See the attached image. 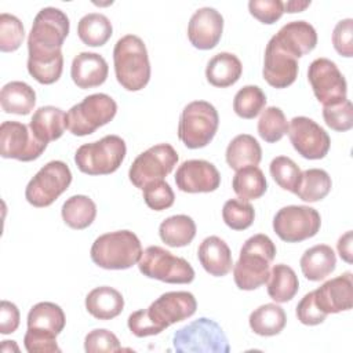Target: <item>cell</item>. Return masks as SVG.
<instances>
[{
	"instance_id": "6da1fadb",
	"label": "cell",
	"mask_w": 353,
	"mask_h": 353,
	"mask_svg": "<svg viewBox=\"0 0 353 353\" xmlns=\"http://www.w3.org/2000/svg\"><path fill=\"white\" fill-rule=\"evenodd\" d=\"M68 15L55 7L41 8L28 37V72L40 84H52L63 70L62 46L69 34Z\"/></svg>"
},
{
	"instance_id": "7a4b0ae2",
	"label": "cell",
	"mask_w": 353,
	"mask_h": 353,
	"mask_svg": "<svg viewBox=\"0 0 353 353\" xmlns=\"http://www.w3.org/2000/svg\"><path fill=\"white\" fill-rule=\"evenodd\" d=\"M276 256L272 239L258 233L245 240L240 250L239 261L233 265V279L237 288L252 291L263 285L270 274V263Z\"/></svg>"
},
{
	"instance_id": "3957f363",
	"label": "cell",
	"mask_w": 353,
	"mask_h": 353,
	"mask_svg": "<svg viewBox=\"0 0 353 353\" xmlns=\"http://www.w3.org/2000/svg\"><path fill=\"white\" fill-rule=\"evenodd\" d=\"M114 74L127 91H139L150 80V62L143 40L135 34L120 37L113 48Z\"/></svg>"
},
{
	"instance_id": "277c9868",
	"label": "cell",
	"mask_w": 353,
	"mask_h": 353,
	"mask_svg": "<svg viewBox=\"0 0 353 353\" xmlns=\"http://www.w3.org/2000/svg\"><path fill=\"white\" fill-rule=\"evenodd\" d=\"M92 262L108 270H124L141 259L142 245L131 230H116L95 239L90 251Z\"/></svg>"
},
{
	"instance_id": "5b68a950",
	"label": "cell",
	"mask_w": 353,
	"mask_h": 353,
	"mask_svg": "<svg viewBox=\"0 0 353 353\" xmlns=\"http://www.w3.org/2000/svg\"><path fill=\"white\" fill-rule=\"evenodd\" d=\"M172 346L178 353H229L228 336L221 325L207 317H200L176 330Z\"/></svg>"
},
{
	"instance_id": "8992f818",
	"label": "cell",
	"mask_w": 353,
	"mask_h": 353,
	"mask_svg": "<svg viewBox=\"0 0 353 353\" xmlns=\"http://www.w3.org/2000/svg\"><path fill=\"white\" fill-rule=\"evenodd\" d=\"M127 153L125 142L119 135H106L99 141L81 145L74 154L77 168L87 175L114 172Z\"/></svg>"
},
{
	"instance_id": "52a82bcc",
	"label": "cell",
	"mask_w": 353,
	"mask_h": 353,
	"mask_svg": "<svg viewBox=\"0 0 353 353\" xmlns=\"http://www.w3.org/2000/svg\"><path fill=\"white\" fill-rule=\"evenodd\" d=\"M218 125L219 116L215 106L207 101H193L181 113L178 138L188 149H200L212 141Z\"/></svg>"
},
{
	"instance_id": "ba28073f",
	"label": "cell",
	"mask_w": 353,
	"mask_h": 353,
	"mask_svg": "<svg viewBox=\"0 0 353 353\" xmlns=\"http://www.w3.org/2000/svg\"><path fill=\"white\" fill-rule=\"evenodd\" d=\"M116 113L117 103L112 97L91 94L66 112V128L76 137H85L112 121Z\"/></svg>"
},
{
	"instance_id": "9c48e42d",
	"label": "cell",
	"mask_w": 353,
	"mask_h": 353,
	"mask_svg": "<svg viewBox=\"0 0 353 353\" xmlns=\"http://www.w3.org/2000/svg\"><path fill=\"white\" fill-rule=\"evenodd\" d=\"M138 268L143 276L168 284H189L194 280V269L186 259L159 245H150L142 251Z\"/></svg>"
},
{
	"instance_id": "30bf717a",
	"label": "cell",
	"mask_w": 353,
	"mask_h": 353,
	"mask_svg": "<svg viewBox=\"0 0 353 353\" xmlns=\"http://www.w3.org/2000/svg\"><path fill=\"white\" fill-rule=\"evenodd\" d=\"M72 183V172L66 163L52 160L43 165L28 182L25 199L37 208L51 205Z\"/></svg>"
},
{
	"instance_id": "8fae6325",
	"label": "cell",
	"mask_w": 353,
	"mask_h": 353,
	"mask_svg": "<svg viewBox=\"0 0 353 353\" xmlns=\"http://www.w3.org/2000/svg\"><path fill=\"white\" fill-rule=\"evenodd\" d=\"M176 163V150L170 143H157L135 157L128 170V178L135 188L142 190L148 183L164 179Z\"/></svg>"
},
{
	"instance_id": "7c38bea8",
	"label": "cell",
	"mask_w": 353,
	"mask_h": 353,
	"mask_svg": "<svg viewBox=\"0 0 353 353\" xmlns=\"http://www.w3.org/2000/svg\"><path fill=\"white\" fill-rule=\"evenodd\" d=\"M321 226L317 210L309 205H287L273 218L274 233L287 243H299L316 236Z\"/></svg>"
},
{
	"instance_id": "4fadbf2b",
	"label": "cell",
	"mask_w": 353,
	"mask_h": 353,
	"mask_svg": "<svg viewBox=\"0 0 353 353\" xmlns=\"http://www.w3.org/2000/svg\"><path fill=\"white\" fill-rule=\"evenodd\" d=\"M313 94L323 106H332L347 99V84L336 63L328 58L314 59L307 69Z\"/></svg>"
},
{
	"instance_id": "5bb4252c",
	"label": "cell",
	"mask_w": 353,
	"mask_h": 353,
	"mask_svg": "<svg viewBox=\"0 0 353 353\" xmlns=\"http://www.w3.org/2000/svg\"><path fill=\"white\" fill-rule=\"evenodd\" d=\"M47 143L39 141L29 125L8 120L0 125V154L3 159L33 161L41 156Z\"/></svg>"
},
{
	"instance_id": "9a60e30c",
	"label": "cell",
	"mask_w": 353,
	"mask_h": 353,
	"mask_svg": "<svg viewBox=\"0 0 353 353\" xmlns=\"http://www.w3.org/2000/svg\"><path fill=\"white\" fill-rule=\"evenodd\" d=\"M197 301L192 292L170 291L161 294L146 310V314L160 334L170 325L186 320L196 313Z\"/></svg>"
},
{
	"instance_id": "2e32d148",
	"label": "cell",
	"mask_w": 353,
	"mask_h": 353,
	"mask_svg": "<svg viewBox=\"0 0 353 353\" xmlns=\"http://www.w3.org/2000/svg\"><path fill=\"white\" fill-rule=\"evenodd\" d=\"M287 134L298 154L307 160H320L330 150V135L320 124L309 117H294L288 124Z\"/></svg>"
},
{
	"instance_id": "e0dca14e",
	"label": "cell",
	"mask_w": 353,
	"mask_h": 353,
	"mask_svg": "<svg viewBox=\"0 0 353 353\" xmlns=\"http://www.w3.org/2000/svg\"><path fill=\"white\" fill-rule=\"evenodd\" d=\"M175 183L185 193H210L219 188L221 174L207 160H186L176 168Z\"/></svg>"
},
{
	"instance_id": "ac0fdd59",
	"label": "cell",
	"mask_w": 353,
	"mask_h": 353,
	"mask_svg": "<svg viewBox=\"0 0 353 353\" xmlns=\"http://www.w3.org/2000/svg\"><path fill=\"white\" fill-rule=\"evenodd\" d=\"M298 70V59L285 52L273 39H270L265 48L262 69L266 83L274 88H287L296 80Z\"/></svg>"
},
{
	"instance_id": "d6986e66",
	"label": "cell",
	"mask_w": 353,
	"mask_h": 353,
	"mask_svg": "<svg viewBox=\"0 0 353 353\" xmlns=\"http://www.w3.org/2000/svg\"><path fill=\"white\" fill-rule=\"evenodd\" d=\"M223 32V17L212 7H201L193 12L188 25V39L194 48L212 50Z\"/></svg>"
},
{
	"instance_id": "ffe728a7",
	"label": "cell",
	"mask_w": 353,
	"mask_h": 353,
	"mask_svg": "<svg viewBox=\"0 0 353 353\" xmlns=\"http://www.w3.org/2000/svg\"><path fill=\"white\" fill-rule=\"evenodd\" d=\"M317 307L325 314L349 310L353 306V284L352 273L334 277L313 291Z\"/></svg>"
},
{
	"instance_id": "44dd1931",
	"label": "cell",
	"mask_w": 353,
	"mask_h": 353,
	"mask_svg": "<svg viewBox=\"0 0 353 353\" xmlns=\"http://www.w3.org/2000/svg\"><path fill=\"white\" fill-rule=\"evenodd\" d=\"M272 39L280 48L296 59L313 51L317 44L316 29L306 21L285 23Z\"/></svg>"
},
{
	"instance_id": "7402d4cb",
	"label": "cell",
	"mask_w": 353,
	"mask_h": 353,
	"mask_svg": "<svg viewBox=\"0 0 353 353\" xmlns=\"http://www.w3.org/2000/svg\"><path fill=\"white\" fill-rule=\"evenodd\" d=\"M108 73L109 66L106 59L97 52H80L72 61L70 77L81 90L103 84L108 79Z\"/></svg>"
},
{
	"instance_id": "603a6c76",
	"label": "cell",
	"mask_w": 353,
	"mask_h": 353,
	"mask_svg": "<svg viewBox=\"0 0 353 353\" xmlns=\"http://www.w3.org/2000/svg\"><path fill=\"white\" fill-rule=\"evenodd\" d=\"M197 258L207 273L214 277L226 276L233 268L232 251L218 236L205 237L197 250Z\"/></svg>"
},
{
	"instance_id": "cb8c5ba5",
	"label": "cell",
	"mask_w": 353,
	"mask_h": 353,
	"mask_svg": "<svg viewBox=\"0 0 353 353\" xmlns=\"http://www.w3.org/2000/svg\"><path fill=\"white\" fill-rule=\"evenodd\" d=\"M33 135L48 145V142L59 139L66 130V113L55 106L47 105L39 108L29 123Z\"/></svg>"
},
{
	"instance_id": "d4e9b609",
	"label": "cell",
	"mask_w": 353,
	"mask_h": 353,
	"mask_svg": "<svg viewBox=\"0 0 353 353\" xmlns=\"http://www.w3.org/2000/svg\"><path fill=\"white\" fill-rule=\"evenodd\" d=\"M85 309L98 320H112L123 312L124 298L113 287H97L87 294Z\"/></svg>"
},
{
	"instance_id": "484cf974",
	"label": "cell",
	"mask_w": 353,
	"mask_h": 353,
	"mask_svg": "<svg viewBox=\"0 0 353 353\" xmlns=\"http://www.w3.org/2000/svg\"><path fill=\"white\" fill-rule=\"evenodd\" d=\"M299 265L303 276L307 280L320 281L335 270L336 256L330 245L317 244L303 252Z\"/></svg>"
},
{
	"instance_id": "4316f807",
	"label": "cell",
	"mask_w": 353,
	"mask_h": 353,
	"mask_svg": "<svg viewBox=\"0 0 353 353\" xmlns=\"http://www.w3.org/2000/svg\"><path fill=\"white\" fill-rule=\"evenodd\" d=\"M241 73L243 65L232 52H219L214 55L205 68L207 81L219 88H226L237 83Z\"/></svg>"
},
{
	"instance_id": "83f0119b",
	"label": "cell",
	"mask_w": 353,
	"mask_h": 353,
	"mask_svg": "<svg viewBox=\"0 0 353 353\" xmlns=\"http://www.w3.org/2000/svg\"><path fill=\"white\" fill-rule=\"evenodd\" d=\"M225 159L232 170L239 171L248 165H258L262 159V149L252 135L240 134L229 142Z\"/></svg>"
},
{
	"instance_id": "f1b7e54d",
	"label": "cell",
	"mask_w": 353,
	"mask_h": 353,
	"mask_svg": "<svg viewBox=\"0 0 353 353\" xmlns=\"http://www.w3.org/2000/svg\"><path fill=\"white\" fill-rule=\"evenodd\" d=\"M28 328L58 336L66 324L62 307L54 302H39L28 313Z\"/></svg>"
},
{
	"instance_id": "f546056e",
	"label": "cell",
	"mask_w": 353,
	"mask_h": 353,
	"mask_svg": "<svg viewBox=\"0 0 353 353\" xmlns=\"http://www.w3.org/2000/svg\"><path fill=\"white\" fill-rule=\"evenodd\" d=\"M0 105L6 113L26 116L36 105V92L25 81H10L0 91Z\"/></svg>"
},
{
	"instance_id": "4dcf8cb0",
	"label": "cell",
	"mask_w": 353,
	"mask_h": 353,
	"mask_svg": "<svg viewBox=\"0 0 353 353\" xmlns=\"http://www.w3.org/2000/svg\"><path fill=\"white\" fill-rule=\"evenodd\" d=\"M250 328L261 336H273L280 334L287 323L285 312L276 303H265L251 312L248 317Z\"/></svg>"
},
{
	"instance_id": "1f68e13d",
	"label": "cell",
	"mask_w": 353,
	"mask_h": 353,
	"mask_svg": "<svg viewBox=\"0 0 353 353\" xmlns=\"http://www.w3.org/2000/svg\"><path fill=\"white\" fill-rule=\"evenodd\" d=\"M266 283L269 296L279 303L291 301L299 290V280L296 273L292 268L284 263H277L272 268Z\"/></svg>"
},
{
	"instance_id": "d6a6232c",
	"label": "cell",
	"mask_w": 353,
	"mask_h": 353,
	"mask_svg": "<svg viewBox=\"0 0 353 353\" xmlns=\"http://www.w3.org/2000/svg\"><path fill=\"white\" fill-rule=\"evenodd\" d=\"M61 215L63 222L76 230L88 228L97 216V205L88 196L74 194L62 204Z\"/></svg>"
},
{
	"instance_id": "836d02e7",
	"label": "cell",
	"mask_w": 353,
	"mask_h": 353,
	"mask_svg": "<svg viewBox=\"0 0 353 353\" xmlns=\"http://www.w3.org/2000/svg\"><path fill=\"white\" fill-rule=\"evenodd\" d=\"M159 234L170 247H185L196 236V223L189 215H172L160 223Z\"/></svg>"
},
{
	"instance_id": "e575fe53",
	"label": "cell",
	"mask_w": 353,
	"mask_h": 353,
	"mask_svg": "<svg viewBox=\"0 0 353 353\" xmlns=\"http://www.w3.org/2000/svg\"><path fill=\"white\" fill-rule=\"evenodd\" d=\"M113 26L109 18L99 12H90L77 23L79 39L90 47H101L112 37Z\"/></svg>"
},
{
	"instance_id": "d590c367",
	"label": "cell",
	"mask_w": 353,
	"mask_h": 353,
	"mask_svg": "<svg viewBox=\"0 0 353 353\" xmlns=\"http://www.w3.org/2000/svg\"><path fill=\"white\" fill-rule=\"evenodd\" d=\"M232 188L240 199L250 201L256 200L266 193L268 182L261 168L256 165H248L236 171Z\"/></svg>"
},
{
	"instance_id": "8d00e7d4",
	"label": "cell",
	"mask_w": 353,
	"mask_h": 353,
	"mask_svg": "<svg viewBox=\"0 0 353 353\" xmlns=\"http://www.w3.org/2000/svg\"><path fill=\"white\" fill-rule=\"evenodd\" d=\"M331 188L332 181L327 171L321 168H309L302 172L294 194H296L302 201L316 203L323 200L331 192Z\"/></svg>"
},
{
	"instance_id": "74e56055",
	"label": "cell",
	"mask_w": 353,
	"mask_h": 353,
	"mask_svg": "<svg viewBox=\"0 0 353 353\" xmlns=\"http://www.w3.org/2000/svg\"><path fill=\"white\" fill-rule=\"evenodd\" d=\"M266 101L262 88L258 85H244L234 95L233 110L239 117L251 120L263 110Z\"/></svg>"
},
{
	"instance_id": "f35d334b",
	"label": "cell",
	"mask_w": 353,
	"mask_h": 353,
	"mask_svg": "<svg viewBox=\"0 0 353 353\" xmlns=\"http://www.w3.org/2000/svg\"><path fill=\"white\" fill-rule=\"evenodd\" d=\"M288 132V121L277 106L266 108L258 120V134L268 143L279 142Z\"/></svg>"
},
{
	"instance_id": "ab89813d",
	"label": "cell",
	"mask_w": 353,
	"mask_h": 353,
	"mask_svg": "<svg viewBox=\"0 0 353 353\" xmlns=\"http://www.w3.org/2000/svg\"><path fill=\"white\" fill-rule=\"evenodd\" d=\"M269 171L274 182L284 190L295 193L302 171L296 163L287 156H277L270 161Z\"/></svg>"
},
{
	"instance_id": "60d3db41",
	"label": "cell",
	"mask_w": 353,
	"mask_h": 353,
	"mask_svg": "<svg viewBox=\"0 0 353 353\" xmlns=\"http://www.w3.org/2000/svg\"><path fill=\"white\" fill-rule=\"evenodd\" d=\"M222 218L226 226L233 230L248 229L255 218L254 207L243 199H230L223 204Z\"/></svg>"
},
{
	"instance_id": "b9f144b4",
	"label": "cell",
	"mask_w": 353,
	"mask_h": 353,
	"mask_svg": "<svg viewBox=\"0 0 353 353\" xmlns=\"http://www.w3.org/2000/svg\"><path fill=\"white\" fill-rule=\"evenodd\" d=\"M25 37L22 22L12 14L0 15V50L3 52L17 51Z\"/></svg>"
},
{
	"instance_id": "7bdbcfd3",
	"label": "cell",
	"mask_w": 353,
	"mask_h": 353,
	"mask_svg": "<svg viewBox=\"0 0 353 353\" xmlns=\"http://www.w3.org/2000/svg\"><path fill=\"white\" fill-rule=\"evenodd\" d=\"M143 201L150 210L163 211L170 208L174 204L175 194L171 186L164 181H153L148 183L143 189Z\"/></svg>"
},
{
	"instance_id": "ee69618b",
	"label": "cell",
	"mask_w": 353,
	"mask_h": 353,
	"mask_svg": "<svg viewBox=\"0 0 353 353\" xmlns=\"http://www.w3.org/2000/svg\"><path fill=\"white\" fill-rule=\"evenodd\" d=\"M323 119L334 131H349L353 127V106L349 99L332 106H323Z\"/></svg>"
},
{
	"instance_id": "f6af8a7d",
	"label": "cell",
	"mask_w": 353,
	"mask_h": 353,
	"mask_svg": "<svg viewBox=\"0 0 353 353\" xmlns=\"http://www.w3.org/2000/svg\"><path fill=\"white\" fill-rule=\"evenodd\" d=\"M121 349L119 338L105 328L90 331L84 338V350L87 353L101 352H119Z\"/></svg>"
},
{
	"instance_id": "bcb514c9",
	"label": "cell",
	"mask_w": 353,
	"mask_h": 353,
	"mask_svg": "<svg viewBox=\"0 0 353 353\" xmlns=\"http://www.w3.org/2000/svg\"><path fill=\"white\" fill-rule=\"evenodd\" d=\"M248 11L259 22L272 25L283 17L284 6L280 0H250Z\"/></svg>"
},
{
	"instance_id": "7dc6e473",
	"label": "cell",
	"mask_w": 353,
	"mask_h": 353,
	"mask_svg": "<svg viewBox=\"0 0 353 353\" xmlns=\"http://www.w3.org/2000/svg\"><path fill=\"white\" fill-rule=\"evenodd\" d=\"M23 345L25 349L29 353H59L61 349L57 343V336L41 332V331H34L28 328L23 336Z\"/></svg>"
},
{
	"instance_id": "c3c4849f",
	"label": "cell",
	"mask_w": 353,
	"mask_h": 353,
	"mask_svg": "<svg viewBox=\"0 0 353 353\" xmlns=\"http://www.w3.org/2000/svg\"><path fill=\"white\" fill-rule=\"evenodd\" d=\"M332 44L335 51L346 58L353 57V19L339 21L332 32Z\"/></svg>"
},
{
	"instance_id": "681fc988",
	"label": "cell",
	"mask_w": 353,
	"mask_h": 353,
	"mask_svg": "<svg viewBox=\"0 0 353 353\" xmlns=\"http://www.w3.org/2000/svg\"><path fill=\"white\" fill-rule=\"evenodd\" d=\"M296 317L298 320L305 324V325H317V324H321L327 314L324 312H321L316 302H314V295H313V291L307 292L296 305Z\"/></svg>"
},
{
	"instance_id": "f907efd6",
	"label": "cell",
	"mask_w": 353,
	"mask_h": 353,
	"mask_svg": "<svg viewBox=\"0 0 353 353\" xmlns=\"http://www.w3.org/2000/svg\"><path fill=\"white\" fill-rule=\"evenodd\" d=\"M19 310L15 303L1 301L0 303V332L3 335L12 334L19 327Z\"/></svg>"
},
{
	"instance_id": "816d5d0a",
	"label": "cell",
	"mask_w": 353,
	"mask_h": 353,
	"mask_svg": "<svg viewBox=\"0 0 353 353\" xmlns=\"http://www.w3.org/2000/svg\"><path fill=\"white\" fill-rule=\"evenodd\" d=\"M336 248H338V254L339 256L347 262V263H352L353 262V258H352V230H347L345 234H342L339 239H338V243H336Z\"/></svg>"
},
{
	"instance_id": "f5cc1de1",
	"label": "cell",
	"mask_w": 353,
	"mask_h": 353,
	"mask_svg": "<svg viewBox=\"0 0 353 353\" xmlns=\"http://www.w3.org/2000/svg\"><path fill=\"white\" fill-rule=\"evenodd\" d=\"M283 6H284V12H290V14L302 12L310 6V0H303V1L302 0H290V1L283 3Z\"/></svg>"
}]
</instances>
